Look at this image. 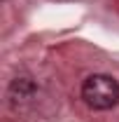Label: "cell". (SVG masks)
Masks as SVG:
<instances>
[{
    "label": "cell",
    "mask_w": 119,
    "mask_h": 122,
    "mask_svg": "<svg viewBox=\"0 0 119 122\" xmlns=\"http://www.w3.org/2000/svg\"><path fill=\"white\" fill-rule=\"evenodd\" d=\"M35 82L30 80V77H14L12 82H9V99L12 101H26V99H30L33 94H35Z\"/></svg>",
    "instance_id": "7a4b0ae2"
},
{
    "label": "cell",
    "mask_w": 119,
    "mask_h": 122,
    "mask_svg": "<svg viewBox=\"0 0 119 122\" xmlns=\"http://www.w3.org/2000/svg\"><path fill=\"white\" fill-rule=\"evenodd\" d=\"M82 99L93 110H110L119 103V82L112 75L93 73L82 82Z\"/></svg>",
    "instance_id": "6da1fadb"
},
{
    "label": "cell",
    "mask_w": 119,
    "mask_h": 122,
    "mask_svg": "<svg viewBox=\"0 0 119 122\" xmlns=\"http://www.w3.org/2000/svg\"><path fill=\"white\" fill-rule=\"evenodd\" d=\"M0 2H5V0H0Z\"/></svg>",
    "instance_id": "3957f363"
}]
</instances>
